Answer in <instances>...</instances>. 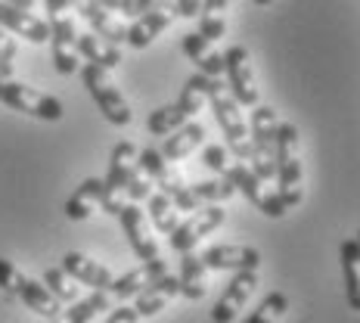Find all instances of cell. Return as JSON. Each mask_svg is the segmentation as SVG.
Listing matches in <instances>:
<instances>
[{
  "instance_id": "obj_32",
  "label": "cell",
  "mask_w": 360,
  "mask_h": 323,
  "mask_svg": "<svg viewBox=\"0 0 360 323\" xmlns=\"http://www.w3.org/2000/svg\"><path fill=\"white\" fill-rule=\"evenodd\" d=\"M286 311H289V298L283 292H270V296H264V302L245 317V323H280L286 317Z\"/></svg>"
},
{
  "instance_id": "obj_14",
  "label": "cell",
  "mask_w": 360,
  "mask_h": 323,
  "mask_svg": "<svg viewBox=\"0 0 360 323\" xmlns=\"http://www.w3.org/2000/svg\"><path fill=\"white\" fill-rule=\"evenodd\" d=\"M174 19H177V4H174V0H171V4L155 6V10L143 13V16H137V19L131 22V25H127L124 44H127V47H134V50H143V47H149V44H153L162 32H168V28L174 25Z\"/></svg>"
},
{
  "instance_id": "obj_16",
  "label": "cell",
  "mask_w": 360,
  "mask_h": 323,
  "mask_svg": "<svg viewBox=\"0 0 360 323\" xmlns=\"http://www.w3.org/2000/svg\"><path fill=\"white\" fill-rule=\"evenodd\" d=\"M208 270H258L261 267V252L252 246H236V243H224V246H208L202 252Z\"/></svg>"
},
{
  "instance_id": "obj_40",
  "label": "cell",
  "mask_w": 360,
  "mask_h": 323,
  "mask_svg": "<svg viewBox=\"0 0 360 323\" xmlns=\"http://www.w3.org/2000/svg\"><path fill=\"white\" fill-rule=\"evenodd\" d=\"M174 4H177V19L199 16V10H202V0H174Z\"/></svg>"
},
{
  "instance_id": "obj_24",
  "label": "cell",
  "mask_w": 360,
  "mask_h": 323,
  "mask_svg": "<svg viewBox=\"0 0 360 323\" xmlns=\"http://www.w3.org/2000/svg\"><path fill=\"white\" fill-rule=\"evenodd\" d=\"M103 193H106V184L103 177H87L75 186V193L65 199V217L69 221H87L94 215V208L103 202Z\"/></svg>"
},
{
  "instance_id": "obj_31",
  "label": "cell",
  "mask_w": 360,
  "mask_h": 323,
  "mask_svg": "<svg viewBox=\"0 0 360 323\" xmlns=\"http://www.w3.org/2000/svg\"><path fill=\"white\" fill-rule=\"evenodd\" d=\"M190 118H186V112L177 106V103H168V106H159L149 115V134H155V137H168V134H174L180 125H186Z\"/></svg>"
},
{
  "instance_id": "obj_20",
  "label": "cell",
  "mask_w": 360,
  "mask_h": 323,
  "mask_svg": "<svg viewBox=\"0 0 360 323\" xmlns=\"http://www.w3.org/2000/svg\"><path fill=\"white\" fill-rule=\"evenodd\" d=\"M75 10H78L81 16L87 19L90 32L100 34L103 41L115 44V47H118V44H124L127 25H124V22H118V19H115V13H109L106 6H100L96 0H78V4H75Z\"/></svg>"
},
{
  "instance_id": "obj_36",
  "label": "cell",
  "mask_w": 360,
  "mask_h": 323,
  "mask_svg": "<svg viewBox=\"0 0 360 323\" xmlns=\"http://www.w3.org/2000/svg\"><path fill=\"white\" fill-rule=\"evenodd\" d=\"M177 106L186 112V118H193L196 112H202V106H205V94L193 84L190 78L184 81V90H180V96H177Z\"/></svg>"
},
{
  "instance_id": "obj_38",
  "label": "cell",
  "mask_w": 360,
  "mask_h": 323,
  "mask_svg": "<svg viewBox=\"0 0 360 323\" xmlns=\"http://www.w3.org/2000/svg\"><path fill=\"white\" fill-rule=\"evenodd\" d=\"M13 59H16V41L10 37V32L0 28V78L13 75Z\"/></svg>"
},
{
  "instance_id": "obj_21",
  "label": "cell",
  "mask_w": 360,
  "mask_h": 323,
  "mask_svg": "<svg viewBox=\"0 0 360 323\" xmlns=\"http://www.w3.org/2000/svg\"><path fill=\"white\" fill-rule=\"evenodd\" d=\"M137 162H140V168H143L146 175H149V180H153V184L159 186V193H168L171 199H174L177 193L186 186L184 175L171 168V162L165 159L159 149H143V153L137 156Z\"/></svg>"
},
{
  "instance_id": "obj_30",
  "label": "cell",
  "mask_w": 360,
  "mask_h": 323,
  "mask_svg": "<svg viewBox=\"0 0 360 323\" xmlns=\"http://www.w3.org/2000/svg\"><path fill=\"white\" fill-rule=\"evenodd\" d=\"M149 202V221H153V227L159 230V234H174V227H177V212L180 208L174 205V199L168 196V193H153V196L146 199Z\"/></svg>"
},
{
  "instance_id": "obj_35",
  "label": "cell",
  "mask_w": 360,
  "mask_h": 323,
  "mask_svg": "<svg viewBox=\"0 0 360 323\" xmlns=\"http://www.w3.org/2000/svg\"><path fill=\"white\" fill-rule=\"evenodd\" d=\"M153 180H149V175L143 168H140V162H137V168L131 171V177H127V186H124V196L127 202H146L149 196H153Z\"/></svg>"
},
{
  "instance_id": "obj_37",
  "label": "cell",
  "mask_w": 360,
  "mask_h": 323,
  "mask_svg": "<svg viewBox=\"0 0 360 323\" xmlns=\"http://www.w3.org/2000/svg\"><path fill=\"white\" fill-rule=\"evenodd\" d=\"M202 165H205L208 171H214L217 177H224V175H227V168H230L227 146H221V144H208L205 149H202Z\"/></svg>"
},
{
  "instance_id": "obj_10",
  "label": "cell",
  "mask_w": 360,
  "mask_h": 323,
  "mask_svg": "<svg viewBox=\"0 0 360 323\" xmlns=\"http://www.w3.org/2000/svg\"><path fill=\"white\" fill-rule=\"evenodd\" d=\"M224 177H227L230 184H233L236 190L243 193V196L249 199L252 205L258 208V212L264 215V217H274V221H276V217H283V215L289 212V208L280 202V196H276V193H267V190H264V180H258V175H255V171L249 168V162H233V165L227 168V175H224Z\"/></svg>"
},
{
  "instance_id": "obj_19",
  "label": "cell",
  "mask_w": 360,
  "mask_h": 323,
  "mask_svg": "<svg viewBox=\"0 0 360 323\" xmlns=\"http://www.w3.org/2000/svg\"><path fill=\"white\" fill-rule=\"evenodd\" d=\"M63 270L72 277L75 283H84L90 289H100V292H109L112 283H115V277H112V270L106 265H100V261L87 258V255L81 252H69L63 258Z\"/></svg>"
},
{
  "instance_id": "obj_11",
  "label": "cell",
  "mask_w": 360,
  "mask_h": 323,
  "mask_svg": "<svg viewBox=\"0 0 360 323\" xmlns=\"http://www.w3.org/2000/svg\"><path fill=\"white\" fill-rule=\"evenodd\" d=\"M227 221V212H224V205H205L199 208V212H193L186 221H180L174 227V234H171V249L174 252H193L196 246L205 239L208 234H214L221 224Z\"/></svg>"
},
{
  "instance_id": "obj_3",
  "label": "cell",
  "mask_w": 360,
  "mask_h": 323,
  "mask_svg": "<svg viewBox=\"0 0 360 323\" xmlns=\"http://www.w3.org/2000/svg\"><path fill=\"white\" fill-rule=\"evenodd\" d=\"M0 289H4L6 296H16L28 311L41 314V317H47V320H53L56 314L63 311V302H59L53 292L44 286V283L25 277L13 261H6V258H0Z\"/></svg>"
},
{
  "instance_id": "obj_15",
  "label": "cell",
  "mask_w": 360,
  "mask_h": 323,
  "mask_svg": "<svg viewBox=\"0 0 360 323\" xmlns=\"http://www.w3.org/2000/svg\"><path fill=\"white\" fill-rule=\"evenodd\" d=\"M236 186L227 177H214V180H202V184H186L184 190L174 196V205L180 212H199L205 205H221V202L233 199Z\"/></svg>"
},
{
  "instance_id": "obj_29",
  "label": "cell",
  "mask_w": 360,
  "mask_h": 323,
  "mask_svg": "<svg viewBox=\"0 0 360 323\" xmlns=\"http://www.w3.org/2000/svg\"><path fill=\"white\" fill-rule=\"evenodd\" d=\"M227 10L230 0H202L199 10V34L208 37V41H221L227 34Z\"/></svg>"
},
{
  "instance_id": "obj_1",
  "label": "cell",
  "mask_w": 360,
  "mask_h": 323,
  "mask_svg": "<svg viewBox=\"0 0 360 323\" xmlns=\"http://www.w3.org/2000/svg\"><path fill=\"white\" fill-rule=\"evenodd\" d=\"M193 84H196L205 100L212 103V112L221 125L224 137H227L230 153L236 156V162H249L252 159V140H249V125H245L243 112H239V103L233 100L230 87L224 84L221 78H208V75H193Z\"/></svg>"
},
{
  "instance_id": "obj_33",
  "label": "cell",
  "mask_w": 360,
  "mask_h": 323,
  "mask_svg": "<svg viewBox=\"0 0 360 323\" xmlns=\"http://www.w3.org/2000/svg\"><path fill=\"white\" fill-rule=\"evenodd\" d=\"M146 283H149V274H146V267L140 265V267H134V270H127V274L118 277V280L112 283L109 296H115L118 302H127V298H137Z\"/></svg>"
},
{
  "instance_id": "obj_22",
  "label": "cell",
  "mask_w": 360,
  "mask_h": 323,
  "mask_svg": "<svg viewBox=\"0 0 360 323\" xmlns=\"http://www.w3.org/2000/svg\"><path fill=\"white\" fill-rule=\"evenodd\" d=\"M180 50L190 56V63H196L199 75H208V78H221L224 75V53H217L214 44L208 37H202L199 32L180 37Z\"/></svg>"
},
{
  "instance_id": "obj_43",
  "label": "cell",
  "mask_w": 360,
  "mask_h": 323,
  "mask_svg": "<svg viewBox=\"0 0 360 323\" xmlns=\"http://www.w3.org/2000/svg\"><path fill=\"white\" fill-rule=\"evenodd\" d=\"M354 243H357V249H360V230H357V239H354Z\"/></svg>"
},
{
  "instance_id": "obj_12",
  "label": "cell",
  "mask_w": 360,
  "mask_h": 323,
  "mask_svg": "<svg viewBox=\"0 0 360 323\" xmlns=\"http://www.w3.org/2000/svg\"><path fill=\"white\" fill-rule=\"evenodd\" d=\"M50 50H53V65L59 75L81 72V53H78V28L69 13L50 16Z\"/></svg>"
},
{
  "instance_id": "obj_28",
  "label": "cell",
  "mask_w": 360,
  "mask_h": 323,
  "mask_svg": "<svg viewBox=\"0 0 360 323\" xmlns=\"http://www.w3.org/2000/svg\"><path fill=\"white\" fill-rule=\"evenodd\" d=\"M78 53L87 59V63L100 65V69H115L118 63H122V50L115 47V44L103 41L100 34L87 32V34H78Z\"/></svg>"
},
{
  "instance_id": "obj_39",
  "label": "cell",
  "mask_w": 360,
  "mask_h": 323,
  "mask_svg": "<svg viewBox=\"0 0 360 323\" xmlns=\"http://www.w3.org/2000/svg\"><path fill=\"white\" fill-rule=\"evenodd\" d=\"M106 323H140V314H137V308H131V305H118L109 311Z\"/></svg>"
},
{
  "instance_id": "obj_26",
  "label": "cell",
  "mask_w": 360,
  "mask_h": 323,
  "mask_svg": "<svg viewBox=\"0 0 360 323\" xmlns=\"http://www.w3.org/2000/svg\"><path fill=\"white\" fill-rule=\"evenodd\" d=\"M103 311H112V296H109V292L94 289L87 298H78V302H72V308L59 311L56 317L47 320V323H90L96 314H103Z\"/></svg>"
},
{
  "instance_id": "obj_2",
  "label": "cell",
  "mask_w": 360,
  "mask_h": 323,
  "mask_svg": "<svg viewBox=\"0 0 360 323\" xmlns=\"http://www.w3.org/2000/svg\"><path fill=\"white\" fill-rule=\"evenodd\" d=\"M276 196L286 208H298L304 202V165H302V140L295 125L276 127Z\"/></svg>"
},
{
  "instance_id": "obj_41",
  "label": "cell",
  "mask_w": 360,
  "mask_h": 323,
  "mask_svg": "<svg viewBox=\"0 0 360 323\" xmlns=\"http://www.w3.org/2000/svg\"><path fill=\"white\" fill-rule=\"evenodd\" d=\"M69 0H44V10L50 13V16H59V13H69Z\"/></svg>"
},
{
  "instance_id": "obj_5",
  "label": "cell",
  "mask_w": 360,
  "mask_h": 323,
  "mask_svg": "<svg viewBox=\"0 0 360 323\" xmlns=\"http://www.w3.org/2000/svg\"><path fill=\"white\" fill-rule=\"evenodd\" d=\"M81 81H84L87 94L94 96L96 109L103 112L106 122H112L115 127H127L134 122L131 103L124 100V94L115 87V81L109 78V69H100V65H94V63H84L81 65Z\"/></svg>"
},
{
  "instance_id": "obj_9",
  "label": "cell",
  "mask_w": 360,
  "mask_h": 323,
  "mask_svg": "<svg viewBox=\"0 0 360 323\" xmlns=\"http://www.w3.org/2000/svg\"><path fill=\"white\" fill-rule=\"evenodd\" d=\"M224 75H227V87L239 106H258V78H255L252 56L243 44H233L224 53Z\"/></svg>"
},
{
  "instance_id": "obj_13",
  "label": "cell",
  "mask_w": 360,
  "mask_h": 323,
  "mask_svg": "<svg viewBox=\"0 0 360 323\" xmlns=\"http://www.w3.org/2000/svg\"><path fill=\"white\" fill-rule=\"evenodd\" d=\"M258 289V270H233V280L224 286L221 298L214 302L212 320L214 323H233L245 305H249L252 292Z\"/></svg>"
},
{
  "instance_id": "obj_23",
  "label": "cell",
  "mask_w": 360,
  "mask_h": 323,
  "mask_svg": "<svg viewBox=\"0 0 360 323\" xmlns=\"http://www.w3.org/2000/svg\"><path fill=\"white\" fill-rule=\"evenodd\" d=\"M180 296L190 302H202L208 296V267L202 261V255L196 252H184L180 255Z\"/></svg>"
},
{
  "instance_id": "obj_18",
  "label": "cell",
  "mask_w": 360,
  "mask_h": 323,
  "mask_svg": "<svg viewBox=\"0 0 360 323\" xmlns=\"http://www.w3.org/2000/svg\"><path fill=\"white\" fill-rule=\"evenodd\" d=\"M177 296H180V280H177L174 274H162V277L149 280L146 286L140 289V296H137V302H134V308H137L140 317H155V314H162Z\"/></svg>"
},
{
  "instance_id": "obj_42",
  "label": "cell",
  "mask_w": 360,
  "mask_h": 323,
  "mask_svg": "<svg viewBox=\"0 0 360 323\" xmlns=\"http://www.w3.org/2000/svg\"><path fill=\"white\" fill-rule=\"evenodd\" d=\"M252 4H258V6H270L274 0H252Z\"/></svg>"
},
{
  "instance_id": "obj_25",
  "label": "cell",
  "mask_w": 360,
  "mask_h": 323,
  "mask_svg": "<svg viewBox=\"0 0 360 323\" xmlns=\"http://www.w3.org/2000/svg\"><path fill=\"white\" fill-rule=\"evenodd\" d=\"M202 140H205V127H202L199 122H186V125H180L174 134L165 137V146L159 149V153L168 162H180V159H186L193 149H199Z\"/></svg>"
},
{
  "instance_id": "obj_27",
  "label": "cell",
  "mask_w": 360,
  "mask_h": 323,
  "mask_svg": "<svg viewBox=\"0 0 360 323\" xmlns=\"http://www.w3.org/2000/svg\"><path fill=\"white\" fill-rule=\"evenodd\" d=\"M339 265L345 277V296H348L351 311L360 314V249L354 239H345L339 246Z\"/></svg>"
},
{
  "instance_id": "obj_6",
  "label": "cell",
  "mask_w": 360,
  "mask_h": 323,
  "mask_svg": "<svg viewBox=\"0 0 360 323\" xmlns=\"http://www.w3.org/2000/svg\"><path fill=\"white\" fill-rule=\"evenodd\" d=\"M276 112L270 106H255L252 109V122H249V140H252V159L249 168L258 175V180L276 177V159H274V146H276Z\"/></svg>"
},
{
  "instance_id": "obj_34",
  "label": "cell",
  "mask_w": 360,
  "mask_h": 323,
  "mask_svg": "<svg viewBox=\"0 0 360 323\" xmlns=\"http://www.w3.org/2000/svg\"><path fill=\"white\" fill-rule=\"evenodd\" d=\"M44 286H47L59 302H78V286H75V280L69 274H65L63 267H50L47 274H44Z\"/></svg>"
},
{
  "instance_id": "obj_7",
  "label": "cell",
  "mask_w": 360,
  "mask_h": 323,
  "mask_svg": "<svg viewBox=\"0 0 360 323\" xmlns=\"http://www.w3.org/2000/svg\"><path fill=\"white\" fill-rule=\"evenodd\" d=\"M0 103L16 112H25L32 118H41V122H59L63 118V103L50 94H41V90L19 84L13 78H0Z\"/></svg>"
},
{
  "instance_id": "obj_17",
  "label": "cell",
  "mask_w": 360,
  "mask_h": 323,
  "mask_svg": "<svg viewBox=\"0 0 360 323\" xmlns=\"http://www.w3.org/2000/svg\"><path fill=\"white\" fill-rule=\"evenodd\" d=\"M0 28L4 32H13L16 37H25L32 44H47L50 41V22L37 19L34 13L19 10V6L0 0Z\"/></svg>"
},
{
  "instance_id": "obj_4",
  "label": "cell",
  "mask_w": 360,
  "mask_h": 323,
  "mask_svg": "<svg viewBox=\"0 0 360 323\" xmlns=\"http://www.w3.org/2000/svg\"><path fill=\"white\" fill-rule=\"evenodd\" d=\"M118 221H122V230H124L127 243H131V249L137 252L140 261H143L149 280L168 274V265H165V258H162V249H159V243H155L146 215L140 212L137 202H124V208L118 212Z\"/></svg>"
},
{
  "instance_id": "obj_8",
  "label": "cell",
  "mask_w": 360,
  "mask_h": 323,
  "mask_svg": "<svg viewBox=\"0 0 360 323\" xmlns=\"http://www.w3.org/2000/svg\"><path fill=\"white\" fill-rule=\"evenodd\" d=\"M137 168V146L131 144V140H122V144L112 146L109 153V171L106 177H103V184H106V193H103V212L118 217V212L124 208V186H127V177H131V171Z\"/></svg>"
}]
</instances>
